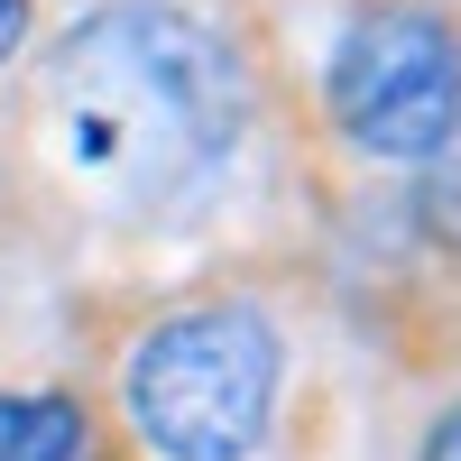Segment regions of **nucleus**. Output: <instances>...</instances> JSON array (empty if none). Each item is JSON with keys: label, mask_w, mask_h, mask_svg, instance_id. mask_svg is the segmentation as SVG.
I'll return each instance as SVG.
<instances>
[{"label": "nucleus", "mask_w": 461, "mask_h": 461, "mask_svg": "<svg viewBox=\"0 0 461 461\" xmlns=\"http://www.w3.org/2000/svg\"><path fill=\"white\" fill-rule=\"evenodd\" d=\"M47 148L111 212H185L230 176L240 65L185 10H102L47 65Z\"/></svg>", "instance_id": "f257e3e1"}, {"label": "nucleus", "mask_w": 461, "mask_h": 461, "mask_svg": "<svg viewBox=\"0 0 461 461\" xmlns=\"http://www.w3.org/2000/svg\"><path fill=\"white\" fill-rule=\"evenodd\" d=\"M121 397L158 461H240L277 406V332L249 304L176 314L130 351Z\"/></svg>", "instance_id": "f03ea898"}, {"label": "nucleus", "mask_w": 461, "mask_h": 461, "mask_svg": "<svg viewBox=\"0 0 461 461\" xmlns=\"http://www.w3.org/2000/svg\"><path fill=\"white\" fill-rule=\"evenodd\" d=\"M332 121L369 158H434L461 130V37L434 10H369L332 47Z\"/></svg>", "instance_id": "7ed1b4c3"}, {"label": "nucleus", "mask_w": 461, "mask_h": 461, "mask_svg": "<svg viewBox=\"0 0 461 461\" xmlns=\"http://www.w3.org/2000/svg\"><path fill=\"white\" fill-rule=\"evenodd\" d=\"M84 415L65 397H0V461H74Z\"/></svg>", "instance_id": "20e7f679"}, {"label": "nucleus", "mask_w": 461, "mask_h": 461, "mask_svg": "<svg viewBox=\"0 0 461 461\" xmlns=\"http://www.w3.org/2000/svg\"><path fill=\"white\" fill-rule=\"evenodd\" d=\"M415 212H425V230H434V240H461V139H443V148H434Z\"/></svg>", "instance_id": "39448f33"}, {"label": "nucleus", "mask_w": 461, "mask_h": 461, "mask_svg": "<svg viewBox=\"0 0 461 461\" xmlns=\"http://www.w3.org/2000/svg\"><path fill=\"white\" fill-rule=\"evenodd\" d=\"M425 461H461V406H452L443 425H434V443H425Z\"/></svg>", "instance_id": "423d86ee"}, {"label": "nucleus", "mask_w": 461, "mask_h": 461, "mask_svg": "<svg viewBox=\"0 0 461 461\" xmlns=\"http://www.w3.org/2000/svg\"><path fill=\"white\" fill-rule=\"evenodd\" d=\"M19 37H28V0H0V56H10Z\"/></svg>", "instance_id": "0eeeda50"}]
</instances>
